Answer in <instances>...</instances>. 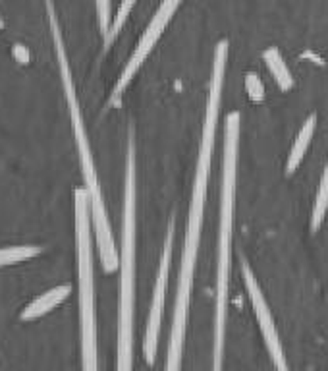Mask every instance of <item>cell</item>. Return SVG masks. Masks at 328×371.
<instances>
[{
  "label": "cell",
  "mask_w": 328,
  "mask_h": 371,
  "mask_svg": "<svg viewBox=\"0 0 328 371\" xmlns=\"http://www.w3.org/2000/svg\"><path fill=\"white\" fill-rule=\"evenodd\" d=\"M14 56H16L19 64H26L27 62V51H24L22 45H16V47H14Z\"/></svg>",
  "instance_id": "cell-17"
},
{
  "label": "cell",
  "mask_w": 328,
  "mask_h": 371,
  "mask_svg": "<svg viewBox=\"0 0 328 371\" xmlns=\"http://www.w3.org/2000/svg\"><path fill=\"white\" fill-rule=\"evenodd\" d=\"M138 180H136V145L128 143L126 178H124V207L118 269H120V298H118V362L120 371L133 368V306H136V230H138Z\"/></svg>",
  "instance_id": "cell-4"
},
{
  "label": "cell",
  "mask_w": 328,
  "mask_h": 371,
  "mask_svg": "<svg viewBox=\"0 0 328 371\" xmlns=\"http://www.w3.org/2000/svg\"><path fill=\"white\" fill-rule=\"evenodd\" d=\"M245 93H247V97L253 103H261L265 99V86H263V81H261V78L255 72L245 74Z\"/></svg>",
  "instance_id": "cell-16"
},
{
  "label": "cell",
  "mask_w": 328,
  "mask_h": 371,
  "mask_svg": "<svg viewBox=\"0 0 328 371\" xmlns=\"http://www.w3.org/2000/svg\"><path fill=\"white\" fill-rule=\"evenodd\" d=\"M4 29V19H2V16H0V31Z\"/></svg>",
  "instance_id": "cell-18"
},
{
  "label": "cell",
  "mask_w": 328,
  "mask_h": 371,
  "mask_svg": "<svg viewBox=\"0 0 328 371\" xmlns=\"http://www.w3.org/2000/svg\"><path fill=\"white\" fill-rule=\"evenodd\" d=\"M240 132L242 116L230 113L224 124V173L220 194V216H218V244H216V300H215V346L213 368H222L226 337V311H228V286L232 271L233 213H236V182L240 161Z\"/></svg>",
  "instance_id": "cell-3"
},
{
  "label": "cell",
  "mask_w": 328,
  "mask_h": 371,
  "mask_svg": "<svg viewBox=\"0 0 328 371\" xmlns=\"http://www.w3.org/2000/svg\"><path fill=\"white\" fill-rule=\"evenodd\" d=\"M228 47H230L228 41L222 39V41L216 43L215 54H213V72H211L207 111H205L201 143H199V157L197 166H195L193 191H191L190 215H188L186 236H183V250H181L178 294H176L172 327H170L168 350H166V370L170 371H176L181 368V352H183L186 331H188V315H190L191 288H193V275H195L199 242H201V226H203L205 205H207L208 176H211V161H213V149H215L216 124H218V113H220V103H222Z\"/></svg>",
  "instance_id": "cell-1"
},
{
  "label": "cell",
  "mask_w": 328,
  "mask_h": 371,
  "mask_svg": "<svg viewBox=\"0 0 328 371\" xmlns=\"http://www.w3.org/2000/svg\"><path fill=\"white\" fill-rule=\"evenodd\" d=\"M69 292H72V286L60 285V286H54L51 290H47V292L39 294L37 298H33V300L22 310L19 319L26 321V323L35 319H41L44 315H49L52 310H56L62 302H66V298L69 296Z\"/></svg>",
  "instance_id": "cell-9"
},
{
  "label": "cell",
  "mask_w": 328,
  "mask_h": 371,
  "mask_svg": "<svg viewBox=\"0 0 328 371\" xmlns=\"http://www.w3.org/2000/svg\"><path fill=\"white\" fill-rule=\"evenodd\" d=\"M328 213V161L325 171H322V176H320L319 191H317V198H315V203H313L311 209V232L315 234L319 230L325 219H327Z\"/></svg>",
  "instance_id": "cell-12"
},
{
  "label": "cell",
  "mask_w": 328,
  "mask_h": 371,
  "mask_svg": "<svg viewBox=\"0 0 328 371\" xmlns=\"http://www.w3.org/2000/svg\"><path fill=\"white\" fill-rule=\"evenodd\" d=\"M44 2H47V12H49V24H51L56 61H58V68H60L62 87H64V95H66V103H68L72 128H74V139H76V147H78L81 176H83V182H85V190L89 194V203H91V219H93V232H95L97 248H99V255H101L104 273H114L118 269L120 261H118V250H116V242H114L113 226H110L106 205H104L95 159H93L89 138H87V129L85 124H83V116H81V106H79L76 86H74V79H72V70H69L68 56H66V49H64V39H62L60 26H58L56 10L52 6V0H44Z\"/></svg>",
  "instance_id": "cell-2"
},
{
  "label": "cell",
  "mask_w": 328,
  "mask_h": 371,
  "mask_svg": "<svg viewBox=\"0 0 328 371\" xmlns=\"http://www.w3.org/2000/svg\"><path fill=\"white\" fill-rule=\"evenodd\" d=\"M263 58L267 62L268 72L272 74L280 91H290L294 87V78H292V72L288 68L282 52L278 51L277 47H268L267 51L263 52Z\"/></svg>",
  "instance_id": "cell-11"
},
{
  "label": "cell",
  "mask_w": 328,
  "mask_h": 371,
  "mask_svg": "<svg viewBox=\"0 0 328 371\" xmlns=\"http://www.w3.org/2000/svg\"><path fill=\"white\" fill-rule=\"evenodd\" d=\"M136 2H138V0H120V6H118V12H116V16H114L113 19L110 31H108V35L104 37V49H108V47L114 43V39L120 35L122 27H124V24L128 22V17H130L131 10L136 6Z\"/></svg>",
  "instance_id": "cell-14"
},
{
  "label": "cell",
  "mask_w": 328,
  "mask_h": 371,
  "mask_svg": "<svg viewBox=\"0 0 328 371\" xmlns=\"http://www.w3.org/2000/svg\"><path fill=\"white\" fill-rule=\"evenodd\" d=\"M242 275L243 285H245V290H247V296H249V302L251 306H253V311H255V317H257V323H259L261 337L265 340L268 354L272 358V363H274L277 370L286 371L288 370V363H286L284 350H282V342H280V337H278L272 313L268 310V303L267 300H265V294L261 290L257 278H255L253 271H251L249 265H247L245 261L242 263Z\"/></svg>",
  "instance_id": "cell-8"
},
{
  "label": "cell",
  "mask_w": 328,
  "mask_h": 371,
  "mask_svg": "<svg viewBox=\"0 0 328 371\" xmlns=\"http://www.w3.org/2000/svg\"><path fill=\"white\" fill-rule=\"evenodd\" d=\"M95 10H97V22H99V29L103 33V39L110 31L113 26V2L110 0H95Z\"/></svg>",
  "instance_id": "cell-15"
},
{
  "label": "cell",
  "mask_w": 328,
  "mask_h": 371,
  "mask_svg": "<svg viewBox=\"0 0 328 371\" xmlns=\"http://www.w3.org/2000/svg\"><path fill=\"white\" fill-rule=\"evenodd\" d=\"M180 4L181 0H163V2H161V6H158V10L155 12L153 19L149 22L147 29H145L143 35L139 37L138 45H136V49L131 52L130 61L126 62V66L122 70L120 78L116 81V86L113 87V93H110V101H108V103L114 104L120 101V97L124 95L126 87L130 86L131 79L136 78V74L139 72V68L143 66V62L147 61V56L156 47L158 39L163 37L164 29L168 27L174 14L178 12V8H180Z\"/></svg>",
  "instance_id": "cell-6"
},
{
  "label": "cell",
  "mask_w": 328,
  "mask_h": 371,
  "mask_svg": "<svg viewBox=\"0 0 328 371\" xmlns=\"http://www.w3.org/2000/svg\"><path fill=\"white\" fill-rule=\"evenodd\" d=\"M315 128H317V114H311L307 120L303 122V126L297 132L295 136V141L292 149H290V155H288V161H286V174L292 176V174L300 168L303 157L307 153V149L311 145V139L315 136Z\"/></svg>",
  "instance_id": "cell-10"
},
{
  "label": "cell",
  "mask_w": 328,
  "mask_h": 371,
  "mask_svg": "<svg viewBox=\"0 0 328 371\" xmlns=\"http://www.w3.org/2000/svg\"><path fill=\"white\" fill-rule=\"evenodd\" d=\"M74 228H76V259H78L79 337H81V368H99L97 350L95 269H93V219L85 188L74 191Z\"/></svg>",
  "instance_id": "cell-5"
},
{
  "label": "cell",
  "mask_w": 328,
  "mask_h": 371,
  "mask_svg": "<svg viewBox=\"0 0 328 371\" xmlns=\"http://www.w3.org/2000/svg\"><path fill=\"white\" fill-rule=\"evenodd\" d=\"M43 253V248L39 246H10V248H0V269L8 265H17L29 259L37 258Z\"/></svg>",
  "instance_id": "cell-13"
},
{
  "label": "cell",
  "mask_w": 328,
  "mask_h": 371,
  "mask_svg": "<svg viewBox=\"0 0 328 371\" xmlns=\"http://www.w3.org/2000/svg\"><path fill=\"white\" fill-rule=\"evenodd\" d=\"M172 244H174V219L170 221L166 240H164L163 258H161V267L156 273L155 290H153V302H151V311H149L147 331H145V342H143V352L149 365L155 363L156 346H158V337H161V323H163L164 300H166V286H168V273H170V259H172Z\"/></svg>",
  "instance_id": "cell-7"
}]
</instances>
